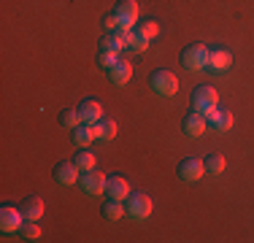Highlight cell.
Instances as JSON below:
<instances>
[{
  "instance_id": "obj_1",
  "label": "cell",
  "mask_w": 254,
  "mask_h": 243,
  "mask_svg": "<svg viewBox=\"0 0 254 243\" xmlns=\"http://www.w3.org/2000/svg\"><path fill=\"white\" fill-rule=\"evenodd\" d=\"M149 87H152L157 95L171 97V95H176V92H179V78H176V73H173V70H168V68H157L152 76H149Z\"/></svg>"
},
{
  "instance_id": "obj_2",
  "label": "cell",
  "mask_w": 254,
  "mask_h": 243,
  "mask_svg": "<svg viewBox=\"0 0 254 243\" xmlns=\"http://www.w3.org/2000/svg\"><path fill=\"white\" fill-rule=\"evenodd\" d=\"M152 197H149L146 192H130L125 197V211L130 219H135V222H141V219L152 216Z\"/></svg>"
},
{
  "instance_id": "obj_3",
  "label": "cell",
  "mask_w": 254,
  "mask_h": 243,
  "mask_svg": "<svg viewBox=\"0 0 254 243\" xmlns=\"http://www.w3.org/2000/svg\"><path fill=\"white\" fill-rule=\"evenodd\" d=\"M216 106H219V95H216V89L211 87V84H197V87L192 89V108H195V111L211 114Z\"/></svg>"
},
{
  "instance_id": "obj_4",
  "label": "cell",
  "mask_w": 254,
  "mask_h": 243,
  "mask_svg": "<svg viewBox=\"0 0 254 243\" xmlns=\"http://www.w3.org/2000/svg\"><path fill=\"white\" fill-rule=\"evenodd\" d=\"M181 65L187 70H203L208 68V46L205 44H190L181 52Z\"/></svg>"
},
{
  "instance_id": "obj_5",
  "label": "cell",
  "mask_w": 254,
  "mask_h": 243,
  "mask_svg": "<svg viewBox=\"0 0 254 243\" xmlns=\"http://www.w3.org/2000/svg\"><path fill=\"white\" fill-rule=\"evenodd\" d=\"M114 16H117L122 30H132L138 24V3L135 0H119L114 5Z\"/></svg>"
},
{
  "instance_id": "obj_6",
  "label": "cell",
  "mask_w": 254,
  "mask_h": 243,
  "mask_svg": "<svg viewBox=\"0 0 254 243\" xmlns=\"http://www.w3.org/2000/svg\"><path fill=\"white\" fill-rule=\"evenodd\" d=\"M81 189H84V194H89V197H98V194H103L106 192V181H108V176H103V173H98V170H81Z\"/></svg>"
},
{
  "instance_id": "obj_7",
  "label": "cell",
  "mask_w": 254,
  "mask_h": 243,
  "mask_svg": "<svg viewBox=\"0 0 254 243\" xmlns=\"http://www.w3.org/2000/svg\"><path fill=\"white\" fill-rule=\"evenodd\" d=\"M205 130H208V119H205V114H200V111H190L184 117V122H181V132L190 135V138H200Z\"/></svg>"
},
{
  "instance_id": "obj_8",
  "label": "cell",
  "mask_w": 254,
  "mask_h": 243,
  "mask_svg": "<svg viewBox=\"0 0 254 243\" xmlns=\"http://www.w3.org/2000/svg\"><path fill=\"white\" fill-rule=\"evenodd\" d=\"M205 173V165L200 157H184L179 162V179L181 181H197Z\"/></svg>"
},
{
  "instance_id": "obj_9",
  "label": "cell",
  "mask_w": 254,
  "mask_h": 243,
  "mask_svg": "<svg viewBox=\"0 0 254 243\" xmlns=\"http://www.w3.org/2000/svg\"><path fill=\"white\" fill-rule=\"evenodd\" d=\"M22 224H25V214H22V208H11V205L0 208V230H3V233H16Z\"/></svg>"
},
{
  "instance_id": "obj_10",
  "label": "cell",
  "mask_w": 254,
  "mask_h": 243,
  "mask_svg": "<svg viewBox=\"0 0 254 243\" xmlns=\"http://www.w3.org/2000/svg\"><path fill=\"white\" fill-rule=\"evenodd\" d=\"M230 65H233V52L225 46H214V49H208V68L211 70H227Z\"/></svg>"
},
{
  "instance_id": "obj_11",
  "label": "cell",
  "mask_w": 254,
  "mask_h": 243,
  "mask_svg": "<svg viewBox=\"0 0 254 243\" xmlns=\"http://www.w3.org/2000/svg\"><path fill=\"white\" fill-rule=\"evenodd\" d=\"M127 33H130V30H122V27H117V30H106V35H103V41H100V49H114V52H125V49H127Z\"/></svg>"
},
{
  "instance_id": "obj_12",
  "label": "cell",
  "mask_w": 254,
  "mask_h": 243,
  "mask_svg": "<svg viewBox=\"0 0 254 243\" xmlns=\"http://www.w3.org/2000/svg\"><path fill=\"white\" fill-rule=\"evenodd\" d=\"M108 78H111L114 87H125V84L132 78V65L127 62V60H117V62L108 68Z\"/></svg>"
},
{
  "instance_id": "obj_13",
  "label": "cell",
  "mask_w": 254,
  "mask_h": 243,
  "mask_svg": "<svg viewBox=\"0 0 254 243\" xmlns=\"http://www.w3.org/2000/svg\"><path fill=\"white\" fill-rule=\"evenodd\" d=\"M54 181H57L60 186L76 184V181H78V168H76V162H73V160H70V162H60V165L54 168Z\"/></svg>"
},
{
  "instance_id": "obj_14",
  "label": "cell",
  "mask_w": 254,
  "mask_h": 243,
  "mask_svg": "<svg viewBox=\"0 0 254 243\" xmlns=\"http://www.w3.org/2000/svg\"><path fill=\"white\" fill-rule=\"evenodd\" d=\"M205 119H208V124L214 127V130H219V132H225L233 127V111H227V108H219L216 106L211 114H205Z\"/></svg>"
},
{
  "instance_id": "obj_15",
  "label": "cell",
  "mask_w": 254,
  "mask_h": 243,
  "mask_svg": "<svg viewBox=\"0 0 254 243\" xmlns=\"http://www.w3.org/2000/svg\"><path fill=\"white\" fill-rule=\"evenodd\" d=\"M78 114H81V122L84 124H95L98 119H103V106L98 100H81V106H78Z\"/></svg>"
},
{
  "instance_id": "obj_16",
  "label": "cell",
  "mask_w": 254,
  "mask_h": 243,
  "mask_svg": "<svg viewBox=\"0 0 254 243\" xmlns=\"http://www.w3.org/2000/svg\"><path fill=\"white\" fill-rule=\"evenodd\" d=\"M92 135H95V141H111V138L117 135V122L108 119V117L98 119L92 124Z\"/></svg>"
},
{
  "instance_id": "obj_17",
  "label": "cell",
  "mask_w": 254,
  "mask_h": 243,
  "mask_svg": "<svg viewBox=\"0 0 254 243\" xmlns=\"http://www.w3.org/2000/svg\"><path fill=\"white\" fill-rule=\"evenodd\" d=\"M106 194H108V197H117V200H125L127 194H130V184H127L122 176H108Z\"/></svg>"
},
{
  "instance_id": "obj_18",
  "label": "cell",
  "mask_w": 254,
  "mask_h": 243,
  "mask_svg": "<svg viewBox=\"0 0 254 243\" xmlns=\"http://www.w3.org/2000/svg\"><path fill=\"white\" fill-rule=\"evenodd\" d=\"M19 208H22V214H25V219H33V222H38V219L44 216V200L33 194V197H25V200H22Z\"/></svg>"
},
{
  "instance_id": "obj_19",
  "label": "cell",
  "mask_w": 254,
  "mask_h": 243,
  "mask_svg": "<svg viewBox=\"0 0 254 243\" xmlns=\"http://www.w3.org/2000/svg\"><path fill=\"white\" fill-rule=\"evenodd\" d=\"M70 141H73L78 149H87L89 143L95 141V135H92V124H78V127H73V130H70Z\"/></svg>"
},
{
  "instance_id": "obj_20",
  "label": "cell",
  "mask_w": 254,
  "mask_h": 243,
  "mask_svg": "<svg viewBox=\"0 0 254 243\" xmlns=\"http://www.w3.org/2000/svg\"><path fill=\"white\" fill-rule=\"evenodd\" d=\"M127 214L125 211V200H117V197H108L106 203H103V216L111 219V222H117V219H122Z\"/></svg>"
},
{
  "instance_id": "obj_21",
  "label": "cell",
  "mask_w": 254,
  "mask_h": 243,
  "mask_svg": "<svg viewBox=\"0 0 254 243\" xmlns=\"http://www.w3.org/2000/svg\"><path fill=\"white\" fill-rule=\"evenodd\" d=\"M146 46H149V38L146 35H141L135 27L127 33V52L130 54H141V52H146Z\"/></svg>"
},
{
  "instance_id": "obj_22",
  "label": "cell",
  "mask_w": 254,
  "mask_h": 243,
  "mask_svg": "<svg viewBox=\"0 0 254 243\" xmlns=\"http://www.w3.org/2000/svg\"><path fill=\"white\" fill-rule=\"evenodd\" d=\"M73 162H76L78 170H92L95 168V154H92V151H87V149H78L73 154Z\"/></svg>"
},
{
  "instance_id": "obj_23",
  "label": "cell",
  "mask_w": 254,
  "mask_h": 243,
  "mask_svg": "<svg viewBox=\"0 0 254 243\" xmlns=\"http://www.w3.org/2000/svg\"><path fill=\"white\" fill-rule=\"evenodd\" d=\"M203 165H205V173H222V170H225V165H227V162H225V157H222V154H208V157H205V160H203Z\"/></svg>"
},
{
  "instance_id": "obj_24",
  "label": "cell",
  "mask_w": 254,
  "mask_h": 243,
  "mask_svg": "<svg viewBox=\"0 0 254 243\" xmlns=\"http://www.w3.org/2000/svg\"><path fill=\"white\" fill-rule=\"evenodd\" d=\"M19 233H22L25 241H38L41 238V227H38V222H33V219H25V224L19 227Z\"/></svg>"
},
{
  "instance_id": "obj_25",
  "label": "cell",
  "mask_w": 254,
  "mask_h": 243,
  "mask_svg": "<svg viewBox=\"0 0 254 243\" xmlns=\"http://www.w3.org/2000/svg\"><path fill=\"white\" fill-rule=\"evenodd\" d=\"M60 124L68 127V130H73V127L81 124V114H78V108H68V111H63V117H60Z\"/></svg>"
},
{
  "instance_id": "obj_26",
  "label": "cell",
  "mask_w": 254,
  "mask_h": 243,
  "mask_svg": "<svg viewBox=\"0 0 254 243\" xmlns=\"http://www.w3.org/2000/svg\"><path fill=\"white\" fill-rule=\"evenodd\" d=\"M135 30H138V33H141V35H146L149 41H152L154 35L160 33V24H157L154 19H146V22H138V24H135Z\"/></svg>"
},
{
  "instance_id": "obj_27",
  "label": "cell",
  "mask_w": 254,
  "mask_h": 243,
  "mask_svg": "<svg viewBox=\"0 0 254 243\" xmlns=\"http://www.w3.org/2000/svg\"><path fill=\"white\" fill-rule=\"evenodd\" d=\"M119 60V52H114V49H100V57H98V62L103 65V68H111L114 62Z\"/></svg>"
},
{
  "instance_id": "obj_28",
  "label": "cell",
  "mask_w": 254,
  "mask_h": 243,
  "mask_svg": "<svg viewBox=\"0 0 254 243\" xmlns=\"http://www.w3.org/2000/svg\"><path fill=\"white\" fill-rule=\"evenodd\" d=\"M103 27H106V30H117V27H119V22H117V16H114V11L103 16Z\"/></svg>"
}]
</instances>
